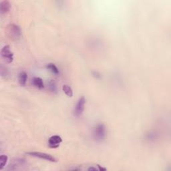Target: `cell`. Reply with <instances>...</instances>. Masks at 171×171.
I'll return each instance as SVG.
<instances>
[{
	"mask_svg": "<svg viewBox=\"0 0 171 171\" xmlns=\"http://www.w3.org/2000/svg\"><path fill=\"white\" fill-rule=\"evenodd\" d=\"M107 135L106 127L104 124L100 123L97 124L94 129V138L97 142H102L104 140Z\"/></svg>",
	"mask_w": 171,
	"mask_h": 171,
	"instance_id": "obj_1",
	"label": "cell"
},
{
	"mask_svg": "<svg viewBox=\"0 0 171 171\" xmlns=\"http://www.w3.org/2000/svg\"><path fill=\"white\" fill-rule=\"evenodd\" d=\"M7 33L10 39L17 41L21 38V30L20 27L15 23H10L7 26Z\"/></svg>",
	"mask_w": 171,
	"mask_h": 171,
	"instance_id": "obj_2",
	"label": "cell"
},
{
	"mask_svg": "<svg viewBox=\"0 0 171 171\" xmlns=\"http://www.w3.org/2000/svg\"><path fill=\"white\" fill-rule=\"evenodd\" d=\"M86 102V100L84 96H82L78 99L74 110V114L76 117H81L82 114H83L85 109Z\"/></svg>",
	"mask_w": 171,
	"mask_h": 171,
	"instance_id": "obj_3",
	"label": "cell"
},
{
	"mask_svg": "<svg viewBox=\"0 0 171 171\" xmlns=\"http://www.w3.org/2000/svg\"><path fill=\"white\" fill-rule=\"evenodd\" d=\"M27 154L31 156V157L39 158H41V159H44L45 160H48L49 162H51V163H56V162H57L56 158L54 157L53 156H51V154H49L47 153H44V152H27Z\"/></svg>",
	"mask_w": 171,
	"mask_h": 171,
	"instance_id": "obj_4",
	"label": "cell"
},
{
	"mask_svg": "<svg viewBox=\"0 0 171 171\" xmlns=\"http://www.w3.org/2000/svg\"><path fill=\"white\" fill-rule=\"evenodd\" d=\"M1 56L6 62L11 63L14 60V54L10 50V45H6L2 48L1 50Z\"/></svg>",
	"mask_w": 171,
	"mask_h": 171,
	"instance_id": "obj_5",
	"label": "cell"
},
{
	"mask_svg": "<svg viewBox=\"0 0 171 171\" xmlns=\"http://www.w3.org/2000/svg\"><path fill=\"white\" fill-rule=\"evenodd\" d=\"M62 142V139L58 135H54L51 136L48 140V146L51 148H56L59 147L61 143Z\"/></svg>",
	"mask_w": 171,
	"mask_h": 171,
	"instance_id": "obj_6",
	"label": "cell"
},
{
	"mask_svg": "<svg viewBox=\"0 0 171 171\" xmlns=\"http://www.w3.org/2000/svg\"><path fill=\"white\" fill-rule=\"evenodd\" d=\"M11 9V4L9 1L5 0L0 3V12L1 14H5L9 12Z\"/></svg>",
	"mask_w": 171,
	"mask_h": 171,
	"instance_id": "obj_7",
	"label": "cell"
},
{
	"mask_svg": "<svg viewBox=\"0 0 171 171\" xmlns=\"http://www.w3.org/2000/svg\"><path fill=\"white\" fill-rule=\"evenodd\" d=\"M33 85L38 89H43L44 88V83L42 79L39 77H34L32 80Z\"/></svg>",
	"mask_w": 171,
	"mask_h": 171,
	"instance_id": "obj_8",
	"label": "cell"
},
{
	"mask_svg": "<svg viewBox=\"0 0 171 171\" xmlns=\"http://www.w3.org/2000/svg\"><path fill=\"white\" fill-rule=\"evenodd\" d=\"M27 80V74L25 71L21 72L18 76V81L21 86H25Z\"/></svg>",
	"mask_w": 171,
	"mask_h": 171,
	"instance_id": "obj_9",
	"label": "cell"
},
{
	"mask_svg": "<svg viewBox=\"0 0 171 171\" xmlns=\"http://www.w3.org/2000/svg\"><path fill=\"white\" fill-rule=\"evenodd\" d=\"M62 90L67 96H68L70 98L73 97V95H74V94H73V90L72 89V88L69 86L68 85L64 84L62 86Z\"/></svg>",
	"mask_w": 171,
	"mask_h": 171,
	"instance_id": "obj_10",
	"label": "cell"
},
{
	"mask_svg": "<svg viewBox=\"0 0 171 171\" xmlns=\"http://www.w3.org/2000/svg\"><path fill=\"white\" fill-rule=\"evenodd\" d=\"M46 68L50 70L51 72H52L53 74H56V75H58L60 73L58 68V67L55 65L54 64H52V63L48 64L46 66Z\"/></svg>",
	"mask_w": 171,
	"mask_h": 171,
	"instance_id": "obj_11",
	"label": "cell"
},
{
	"mask_svg": "<svg viewBox=\"0 0 171 171\" xmlns=\"http://www.w3.org/2000/svg\"><path fill=\"white\" fill-rule=\"evenodd\" d=\"M8 161V157L7 155L2 154L0 157V170H3V169L5 166Z\"/></svg>",
	"mask_w": 171,
	"mask_h": 171,
	"instance_id": "obj_12",
	"label": "cell"
},
{
	"mask_svg": "<svg viewBox=\"0 0 171 171\" xmlns=\"http://www.w3.org/2000/svg\"><path fill=\"white\" fill-rule=\"evenodd\" d=\"M48 87H49V90H50V92L53 93H56L57 92V86L56 82L53 80L50 81L48 84Z\"/></svg>",
	"mask_w": 171,
	"mask_h": 171,
	"instance_id": "obj_13",
	"label": "cell"
},
{
	"mask_svg": "<svg viewBox=\"0 0 171 171\" xmlns=\"http://www.w3.org/2000/svg\"><path fill=\"white\" fill-rule=\"evenodd\" d=\"M0 72H1V76L2 77L5 78L8 75V70L3 65H1L0 67Z\"/></svg>",
	"mask_w": 171,
	"mask_h": 171,
	"instance_id": "obj_14",
	"label": "cell"
},
{
	"mask_svg": "<svg viewBox=\"0 0 171 171\" xmlns=\"http://www.w3.org/2000/svg\"><path fill=\"white\" fill-rule=\"evenodd\" d=\"M97 166H98V170H100V171H105V170H106V168L102 167V166H101L100 165H99V164H98Z\"/></svg>",
	"mask_w": 171,
	"mask_h": 171,
	"instance_id": "obj_15",
	"label": "cell"
},
{
	"mask_svg": "<svg viewBox=\"0 0 171 171\" xmlns=\"http://www.w3.org/2000/svg\"><path fill=\"white\" fill-rule=\"evenodd\" d=\"M88 170H97L98 169H96V168H95V167L90 166V168H88Z\"/></svg>",
	"mask_w": 171,
	"mask_h": 171,
	"instance_id": "obj_16",
	"label": "cell"
}]
</instances>
